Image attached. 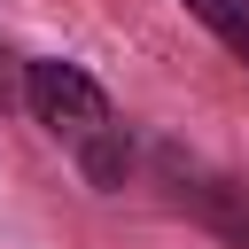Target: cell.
Wrapping results in <instances>:
<instances>
[{"mask_svg":"<svg viewBox=\"0 0 249 249\" xmlns=\"http://www.w3.org/2000/svg\"><path fill=\"white\" fill-rule=\"evenodd\" d=\"M23 101H31V117H39L54 140H70V148L86 156L93 187H117V179H124V140H117L109 93H101L78 62H31V70H23Z\"/></svg>","mask_w":249,"mask_h":249,"instance_id":"cell-1","label":"cell"},{"mask_svg":"<svg viewBox=\"0 0 249 249\" xmlns=\"http://www.w3.org/2000/svg\"><path fill=\"white\" fill-rule=\"evenodd\" d=\"M187 187H195V210H202L226 241L249 249V187H241V179H187Z\"/></svg>","mask_w":249,"mask_h":249,"instance_id":"cell-2","label":"cell"},{"mask_svg":"<svg viewBox=\"0 0 249 249\" xmlns=\"http://www.w3.org/2000/svg\"><path fill=\"white\" fill-rule=\"evenodd\" d=\"M187 16H195V23H210V31L249 62V0H187Z\"/></svg>","mask_w":249,"mask_h":249,"instance_id":"cell-3","label":"cell"},{"mask_svg":"<svg viewBox=\"0 0 249 249\" xmlns=\"http://www.w3.org/2000/svg\"><path fill=\"white\" fill-rule=\"evenodd\" d=\"M0 101H16V70H8V47H0Z\"/></svg>","mask_w":249,"mask_h":249,"instance_id":"cell-4","label":"cell"}]
</instances>
